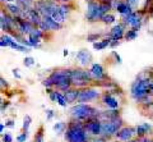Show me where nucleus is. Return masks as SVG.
<instances>
[{"label": "nucleus", "instance_id": "nucleus-1", "mask_svg": "<svg viewBox=\"0 0 153 142\" xmlns=\"http://www.w3.org/2000/svg\"><path fill=\"white\" fill-rule=\"evenodd\" d=\"M91 135L87 132L83 120L70 118L68 122V127L64 133V140L66 142H89Z\"/></svg>", "mask_w": 153, "mask_h": 142}, {"label": "nucleus", "instance_id": "nucleus-2", "mask_svg": "<svg viewBox=\"0 0 153 142\" xmlns=\"http://www.w3.org/2000/svg\"><path fill=\"white\" fill-rule=\"evenodd\" d=\"M70 79L73 86L78 88L94 86V82H96L89 68H83V67H79V65L70 68Z\"/></svg>", "mask_w": 153, "mask_h": 142}, {"label": "nucleus", "instance_id": "nucleus-3", "mask_svg": "<svg viewBox=\"0 0 153 142\" xmlns=\"http://www.w3.org/2000/svg\"><path fill=\"white\" fill-rule=\"evenodd\" d=\"M47 77L51 79L54 87L61 92H65L66 90L73 87V83H71V79H70V68L52 69V72Z\"/></svg>", "mask_w": 153, "mask_h": 142}, {"label": "nucleus", "instance_id": "nucleus-4", "mask_svg": "<svg viewBox=\"0 0 153 142\" xmlns=\"http://www.w3.org/2000/svg\"><path fill=\"white\" fill-rule=\"evenodd\" d=\"M100 111L96 106L91 105V104H74L71 105L69 109V117L73 119H78V120H88L91 118H97Z\"/></svg>", "mask_w": 153, "mask_h": 142}, {"label": "nucleus", "instance_id": "nucleus-5", "mask_svg": "<svg viewBox=\"0 0 153 142\" xmlns=\"http://www.w3.org/2000/svg\"><path fill=\"white\" fill-rule=\"evenodd\" d=\"M151 81H140V79H134L130 84V97L135 101H139L146 95L151 93Z\"/></svg>", "mask_w": 153, "mask_h": 142}, {"label": "nucleus", "instance_id": "nucleus-6", "mask_svg": "<svg viewBox=\"0 0 153 142\" xmlns=\"http://www.w3.org/2000/svg\"><path fill=\"white\" fill-rule=\"evenodd\" d=\"M124 126H125V122H124L121 115L114 118L111 120H105V122H102V133L101 135L111 141V138H115V135H116Z\"/></svg>", "mask_w": 153, "mask_h": 142}, {"label": "nucleus", "instance_id": "nucleus-7", "mask_svg": "<svg viewBox=\"0 0 153 142\" xmlns=\"http://www.w3.org/2000/svg\"><path fill=\"white\" fill-rule=\"evenodd\" d=\"M103 9L101 7V3L98 1H89L87 3V9H85V14H84V18L88 23H97V22H101L102 17L105 16Z\"/></svg>", "mask_w": 153, "mask_h": 142}, {"label": "nucleus", "instance_id": "nucleus-8", "mask_svg": "<svg viewBox=\"0 0 153 142\" xmlns=\"http://www.w3.org/2000/svg\"><path fill=\"white\" fill-rule=\"evenodd\" d=\"M102 96V91L96 86H87L80 88V93L78 97L79 104H88L91 101H97Z\"/></svg>", "mask_w": 153, "mask_h": 142}, {"label": "nucleus", "instance_id": "nucleus-9", "mask_svg": "<svg viewBox=\"0 0 153 142\" xmlns=\"http://www.w3.org/2000/svg\"><path fill=\"white\" fill-rule=\"evenodd\" d=\"M100 102L106 109H120V100L115 96V93L111 90H105L102 91V96L100 99Z\"/></svg>", "mask_w": 153, "mask_h": 142}, {"label": "nucleus", "instance_id": "nucleus-10", "mask_svg": "<svg viewBox=\"0 0 153 142\" xmlns=\"http://www.w3.org/2000/svg\"><path fill=\"white\" fill-rule=\"evenodd\" d=\"M89 70L91 73H92L93 78L96 82H105V81H111V78H110L108 73L106 72V69L102 64L100 63H92L89 67Z\"/></svg>", "mask_w": 153, "mask_h": 142}, {"label": "nucleus", "instance_id": "nucleus-11", "mask_svg": "<svg viewBox=\"0 0 153 142\" xmlns=\"http://www.w3.org/2000/svg\"><path fill=\"white\" fill-rule=\"evenodd\" d=\"M38 28H41L45 32H57L61 31L64 28V25L56 22L55 19H52L51 17H42V21L38 25Z\"/></svg>", "mask_w": 153, "mask_h": 142}, {"label": "nucleus", "instance_id": "nucleus-12", "mask_svg": "<svg viewBox=\"0 0 153 142\" xmlns=\"http://www.w3.org/2000/svg\"><path fill=\"white\" fill-rule=\"evenodd\" d=\"M74 58H75V60H76V63H78L79 67H83V68L91 67V64L93 63V55L88 49L78 50Z\"/></svg>", "mask_w": 153, "mask_h": 142}, {"label": "nucleus", "instance_id": "nucleus-13", "mask_svg": "<svg viewBox=\"0 0 153 142\" xmlns=\"http://www.w3.org/2000/svg\"><path fill=\"white\" fill-rule=\"evenodd\" d=\"M84 127L91 136H101L102 133V120L100 118H91L84 122Z\"/></svg>", "mask_w": 153, "mask_h": 142}, {"label": "nucleus", "instance_id": "nucleus-14", "mask_svg": "<svg viewBox=\"0 0 153 142\" xmlns=\"http://www.w3.org/2000/svg\"><path fill=\"white\" fill-rule=\"evenodd\" d=\"M134 137H137V128L133 126H124L123 128L115 135V138L121 141V142H129L133 140Z\"/></svg>", "mask_w": 153, "mask_h": 142}, {"label": "nucleus", "instance_id": "nucleus-15", "mask_svg": "<svg viewBox=\"0 0 153 142\" xmlns=\"http://www.w3.org/2000/svg\"><path fill=\"white\" fill-rule=\"evenodd\" d=\"M128 30V26L124 25L123 22H119L117 25L115 23V25L111 27V30L108 31L107 36H110L112 40H124V37H125V32Z\"/></svg>", "mask_w": 153, "mask_h": 142}, {"label": "nucleus", "instance_id": "nucleus-16", "mask_svg": "<svg viewBox=\"0 0 153 142\" xmlns=\"http://www.w3.org/2000/svg\"><path fill=\"white\" fill-rule=\"evenodd\" d=\"M23 19H27L32 22L36 27H38L40 22L42 21V16L38 13L35 8H30V9H22V16H21Z\"/></svg>", "mask_w": 153, "mask_h": 142}, {"label": "nucleus", "instance_id": "nucleus-17", "mask_svg": "<svg viewBox=\"0 0 153 142\" xmlns=\"http://www.w3.org/2000/svg\"><path fill=\"white\" fill-rule=\"evenodd\" d=\"M112 5H114V10L116 12L120 17L125 16V14L131 13V12H134L133 9L130 8V5H129V4L125 1V0H114Z\"/></svg>", "mask_w": 153, "mask_h": 142}, {"label": "nucleus", "instance_id": "nucleus-18", "mask_svg": "<svg viewBox=\"0 0 153 142\" xmlns=\"http://www.w3.org/2000/svg\"><path fill=\"white\" fill-rule=\"evenodd\" d=\"M121 115V109H106V110H101L98 114V118L102 122L105 120H111L116 117Z\"/></svg>", "mask_w": 153, "mask_h": 142}, {"label": "nucleus", "instance_id": "nucleus-19", "mask_svg": "<svg viewBox=\"0 0 153 142\" xmlns=\"http://www.w3.org/2000/svg\"><path fill=\"white\" fill-rule=\"evenodd\" d=\"M79 93H80V88L78 87H70L69 90H66L64 92L65 95V99L68 101L69 105H74V104L78 102V97H79Z\"/></svg>", "mask_w": 153, "mask_h": 142}, {"label": "nucleus", "instance_id": "nucleus-20", "mask_svg": "<svg viewBox=\"0 0 153 142\" xmlns=\"http://www.w3.org/2000/svg\"><path fill=\"white\" fill-rule=\"evenodd\" d=\"M135 128H137V137H139V138L153 135V127L151 123H142L139 126H135Z\"/></svg>", "mask_w": 153, "mask_h": 142}, {"label": "nucleus", "instance_id": "nucleus-21", "mask_svg": "<svg viewBox=\"0 0 153 142\" xmlns=\"http://www.w3.org/2000/svg\"><path fill=\"white\" fill-rule=\"evenodd\" d=\"M1 8H4L9 14H12L13 17H21V16H22V8L19 7L17 3L1 4Z\"/></svg>", "mask_w": 153, "mask_h": 142}, {"label": "nucleus", "instance_id": "nucleus-22", "mask_svg": "<svg viewBox=\"0 0 153 142\" xmlns=\"http://www.w3.org/2000/svg\"><path fill=\"white\" fill-rule=\"evenodd\" d=\"M112 41V39L110 36H105L102 37L101 40H98V41H96L92 44V47H93V50H97V51H101V50H105V49H107V47L110 46V42Z\"/></svg>", "mask_w": 153, "mask_h": 142}, {"label": "nucleus", "instance_id": "nucleus-23", "mask_svg": "<svg viewBox=\"0 0 153 142\" xmlns=\"http://www.w3.org/2000/svg\"><path fill=\"white\" fill-rule=\"evenodd\" d=\"M137 79H140V81H151L153 82V67H148L142 69L139 73L137 74Z\"/></svg>", "mask_w": 153, "mask_h": 142}, {"label": "nucleus", "instance_id": "nucleus-24", "mask_svg": "<svg viewBox=\"0 0 153 142\" xmlns=\"http://www.w3.org/2000/svg\"><path fill=\"white\" fill-rule=\"evenodd\" d=\"M14 41H16V39H14L12 35L3 34L1 37H0V46L1 47H10Z\"/></svg>", "mask_w": 153, "mask_h": 142}, {"label": "nucleus", "instance_id": "nucleus-25", "mask_svg": "<svg viewBox=\"0 0 153 142\" xmlns=\"http://www.w3.org/2000/svg\"><path fill=\"white\" fill-rule=\"evenodd\" d=\"M101 22L103 23L105 26H114L115 23H116V16H115L114 13H106L105 16L102 17V19H101Z\"/></svg>", "mask_w": 153, "mask_h": 142}, {"label": "nucleus", "instance_id": "nucleus-26", "mask_svg": "<svg viewBox=\"0 0 153 142\" xmlns=\"http://www.w3.org/2000/svg\"><path fill=\"white\" fill-rule=\"evenodd\" d=\"M33 142H45V127L41 124L33 136Z\"/></svg>", "mask_w": 153, "mask_h": 142}, {"label": "nucleus", "instance_id": "nucleus-27", "mask_svg": "<svg viewBox=\"0 0 153 142\" xmlns=\"http://www.w3.org/2000/svg\"><path fill=\"white\" fill-rule=\"evenodd\" d=\"M138 35H139V31L135 30V28H128L125 32V37L124 40L125 41H134L138 39Z\"/></svg>", "mask_w": 153, "mask_h": 142}, {"label": "nucleus", "instance_id": "nucleus-28", "mask_svg": "<svg viewBox=\"0 0 153 142\" xmlns=\"http://www.w3.org/2000/svg\"><path fill=\"white\" fill-rule=\"evenodd\" d=\"M10 49L17 50V51H19V53H26V54H27V53H30V51H31L32 47H28V46H26V45L21 44V42L14 41L13 44H12V46H10Z\"/></svg>", "mask_w": 153, "mask_h": 142}, {"label": "nucleus", "instance_id": "nucleus-29", "mask_svg": "<svg viewBox=\"0 0 153 142\" xmlns=\"http://www.w3.org/2000/svg\"><path fill=\"white\" fill-rule=\"evenodd\" d=\"M66 127H68V123H65V122H57L54 124V131L56 132V135H64L65 133V131H66Z\"/></svg>", "mask_w": 153, "mask_h": 142}, {"label": "nucleus", "instance_id": "nucleus-30", "mask_svg": "<svg viewBox=\"0 0 153 142\" xmlns=\"http://www.w3.org/2000/svg\"><path fill=\"white\" fill-rule=\"evenodd\" d=\"M56 102L59 104V105H60L61 108H66V106L69 105L68 101H66V99H65L64 92L59 91V90H56Z\"/></svg>", "mask_w": 153, "mask_h": 142}, {"label": "nucleus", "instance_id": "nucleus-31", "mask_svg": "<svg viewBox=\"0 0 153 142\" xmlns=\"http://www.w3.org/2000/svg\"><path fill=\"white\" fill-rule=\"evenodd\" d=\"M133 10H140L144 5V0H125Z\"/></svg>", "mask_w": 153, "mask_h": 142}, {"label": "nucleus", "instance_id": "nucleus-32", "mask_svg": "<svg viewBox=\"0 0 153 142\" xmlns=\"http://www.w3.org/2000/svg\"><path fill=\"white\" fill-rule=\"evenodd\" d=\"M35 1H36V0H16V3H17L22 9L33 8V5H35Z\"/></svg>", "mask_w": 153, "mask_h": 142}, {"label": "nucleus", "instance_id": "nucleus-33", "mask_svg": "<svg viewBox=\"0 0 153 142\" xmlns=\"http://www.w3.org/2000/svg\"><path fill=\"white\" fill-rule=\"evenodd\" d=\"M103 35H106L107 36V34H101V32H94V34H88L87 35V42H96V41H98V40H101L102 37H103Z\"/></svg>", "mask_w": 153, "mask_h": 142}, {"label": "nucleus", "instance_id": "nucleus-34", "mask_svg": "<svg viewBox=\"0 0 153 142\" xmlns=\"http://www.w3.org/2000/svg\"><path fill=\"white\" fill-rule=\"evenodd\" d=\"M32 123V118L31 115L26 114L25 117H23V123H22V131H28L30 129V126Z\"/></svg>", "mask_w": 153, "mask_h": 142}, {"label": "nucleus", "instance_id": "nucleus-35", "mask_svg": "<svg viewBox=\"0 0 153 142\" xmlns=\"http://www.w3.org/2000/svg\"><path fill=\"white\" fill-rule=\"evenodd\" d=\"M28 137H30V132L28 131H22L21 133L17 136V142H26L28 140Z\"/></svg>", "mask_w": 153, "mask_h": 142}, {"label": "nucleus", "instance_id": "nucleus-36", "mask_svg": "<svg viewBox=\"0 0 153 142\" xmlns=\"http://www.w3.org/2000/svg\"><path fill=\"white\" fill-rule=\"evenodd\" d=\"M23 64H25V67L31 68V67H33V65L36 64V59L32 58V56H26V58L23 59Z\"/></svg>", "mask_w": 153, "mask_h": 142}, {"label": "nucleus", "instance_id": "nucleus-37", "mask_svg": "<svg viewBox=\"0 0 153 142\" xmlns=\"http://www.w3.org/2000/svg\"><path fill=\"white\" fill-rule=\"evenodd\" d=\"M46 120L47 122H50V120H52V119H54V118L57 115L56 114V111L55 110H52V109H46Z\"/></svg>", "mask_w": 153, "mask_h": 142}, {"label": "nucleus", "instance_id": "nucleus-38", "mask_svg": "<svg viewBox=\"0 0 153 142\" xmlns=\"http://www.w3.org/2000/svg\"><path fill=\"white\" fill-rule=\"evenodd\" d=\"M89 142H110V140L101 135V136H92V138L89 140Z\"/></svg>", "mask_w": 153, "mask_h": 142}, {"label": "nucleus", "instance_id": "nucleus-39", "mask_svg": "<svg viewBox=\"0 0 153 142\" xmlns=\"http://www.w3.org/2000/svg\"><path fill=\"white\" fill-rule=\"evenodd\" d=\"M10 106V101L9 100H1V105H0V110H1V114H4V111L7 110V109Z\"/></svg>", "mask_w": 153, "mask_h": 142}, {"label": "nucleus", "instance_id": "nucleus-40", "mask_svg": "<svg viewBox=\"0 0 153 142\" xmlns=\"http://www.w3.org/2000/svg\"><path fill=\"white\" fill-rule=\"evenodd\" d=\"M1 141H3V142H13V136L9 133V132L1 133Z\"/></svg>", "mask_w": 153, "mask_h": 142}, {"label": "nucleus", "instance_id": "nucleus-41", "mask_svg": "<svg viewBox=\"0 0 153 142\" xmlns=\"http://www.w3.org/2000/svg\"><path fill=\"white\" fill-rule=\"evenodd\" d=\"M0 86H1V91H4V90L7 91V90L9 88V83H8V81L4 77L0 78Z\"/></svg>", "mask_w": 153, "mask_h": 142}, {"label": "nucleus", "instance_id": "nucleus-42", "mask_svg": "<svg viewBox=\"0 0 153 142\" xmlns=\"http://www.w3.org/2000/svg\"><path fill=\"white\" fill-rule=\"evenodd\" d=\"M111 56L115 59V63H117V64H121L123 63V60H121V56L119 55L116 51H111Z\"/></svg>", "mask_w": 153, "mask_h": 142}, {"label": "nucleus", "instance_id": "nucleus-43", "mask_svg": "<svg viewBox=\"0 0 153 142\" xmlns=\"http://www.w3.org/2000/svg\"><path fill=\"white\" fill-rule=\"evenodd\" d=\"M12 73L14 75V78H17V79H22V74H21V70H19V68H14L12 70Z\"/></svg>", "mask_w": 153, "mask_h": 142}, {"label": "nucleus", "instance_id": "nucleus-44", "mask_svg": "<svg viewBox=\"0 0 153 142\" xmlns=\"http://www.w3.org/2000/svg\"><path fill=\"white\" fill-rule=\"evenodd\" d=\"M121 45V41L120 40H112L111 42H110V49H115V47H117V46H120Z\"/></svg>", "mask_w": 153, "mask_h": 142}, {"label": "nucleus", "instance_id": "nucleus-45", "mask_svg": "<svg viewBox=\"0 0 153 142\" xmlns=\"http://www.w3.org/2000/svg\"><path fill=\"white\" fill-rule=\"evenodd\" d=\"M49 99L52 102H56V88H54L52 91L49 93Z\"/></svg>", "mask_w": 153, "mask_h": 142}, {"label": "nucleus", "instance_id": "nucleus-46", "mask_svg": "<svg viewBox=\"0 0 153 142\" xmlns=\"http://www.w3.org/2000/svg\"><path fill=\"white\" fill-rule=\"evenodd\" d=\"M5 126H7V128H14V127H16V120L14 119H8L5 122Z\"/></svg>", "mask_w": 153, "mask_h": 142}, {"label": "nucleus", "instance_id": "nucleus-47", "mask_svg": "<svg viewBox=\"0 0 153 142\" xmlns=\"http://www.w3.org/2000/svg\"><path fill=\"white\" fill-rule=\"evenodd\" d=\"M140 140H142V142H153V135L152 136H146Z\"/></svg>", "mask_w": 153, "mask_h": 142}, {"label": "nucleus", "instance_id": "nucleus-48", "mask_svg": "<svg viewBox=\"0 0 153 142\" xmlns=\"http://www.w3.org/2000/svg\"><path fill=\"white\" fill-rule=\"evenodd\" d=\"M1 4H8V3H16V0H0Z\"/></svg>", "mask_w": 153, "mask_h": 142}, {"label": "nucleus", "instance_id": "nucleus-49", "mask_svg": "<svg viewBox=\"0 0 153 142\" xmlns=\"http://www.w3.org/2000/svg\"><path fill=\"white\" fill-rule=\"evenodd\" d=\"M57 3H73L75 0H56Z\"/></svg>", "mask_w": 153, "mask_h": 142}, {"label": "nucleus", "instance_id": "nucleus-50", "mask_svg": "<svg viewBox=\"0 0 153 142\" xmlns=\"http://www.w3.org/2000/svg\"><path fill=\"white\" fill-rule=\"evenodd\" d=\"M7 128V126L4 124V123H1V124H0V132H1V133H4V129Z\"/></svg>", "mask_w": 153, "mask_h": 142}, {"label": "nucleus", "instance_id": "nucleus-51", "mask_svg": "<svg viewBox=\"0 0 153 142\" xmlns=\"http://www.w3.org/2000/svg\"><path fill=\"white\" fill-rule=\"evenodd\" d=\"M129 142H142V140L139 138V137H134V138H133V140H130Z\"/></svg>", "mask_w": 153, "mask_h": 142}, {"label": "nucleus", "instance_id": "nucleus-52", "mask_svg": "<svg viewBox=\"0 0 153 142\" xmlns=\"http://www.w3.org/2000/svg\"><path fill=\"white\" fill-rule=\"evenodd\" d=\"M63 55H64V56H68V55H69V50H68V49H64V50H63Z\"/></svg>", "mask_w": 153, "mask_h": 142}, {"label": "nucleus", "instance_id": "nucleus-53", "mask_svg": "<svg viewBox=\"0 0 153 142\" xmlns=\"http://www.w3.org/2000/svg\"><path fill=\"white\" fill-rule=\"evenodd\" d=\"M151 93H153V83L151 84Z\"/></svg>", "mask_w": 153, "mask_h": 142}, {"label": "nucleus", "instance_id": "nucleus-54", "mask_svg": "<svg viewBox=\"0 0 153 142\" xmlns=\"http://www.w3.org/2000/svg\"><path fill=\"white\" fill-rule=\"evenodd\" d=\"M110 142H121V141H119V140H116V138H115L114 141H110Z\"/></svg>", "mask_w": 153, "mask_h": 142}]
</instances>
